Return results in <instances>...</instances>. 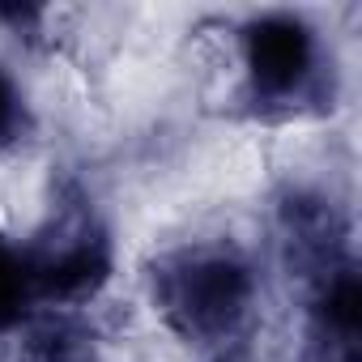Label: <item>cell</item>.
Masks as SVG:
<instances>
[{"label":"cell","instance_id":"6da1fadb","mask_svg":"<svg viewBox=\"0 0 362 362\" xmlns=\"http://www.w3.org/2000/svg\"><path fill=\"white\" fill-rule=\"evenodd\" d=\"M252 269L226 247L179 252L158 273V303L170 324L188 337L230 332L252 303Z\"/></svg>","mask_w":362,"mask_h":362},{"label":"cell","instance_id":"7a4b0ae2","mask_svg":"<svg viewBox=\"0 0 362 362\" xmlns=\"http://www.w3.org/2000/svg\"><path fill=\"white\" fill-rule=\"evenodd\" d=\"M247 86L264 103H294L320 73V35L298 13H260L243 26Z\"/></svg>","mask_w":362,"mask_h":362},{"label":"cell","instance_id":"3957f363","mask_svg":"<svg viewBox=\"0 0 362 362\" xmlns=\"http://www.w3.org/2000/svg\"><path fill=\"white\" fill-rule=\"evenodd\" d=\"M107 273H111V247L90 226L64 235L52 252L35 256L39 298H86L107 281Z\"/></svg>","mask_w":362,"mask_h":362},{"label":"cell","instance_id":"277c9868","mask_svg":"<svg viewBox=\"0 0 362 362\" xmlns=\"http://www.w3.org/2000/svg\"><path fill=\"white\" fill-rule=\"evenodd\" d=\"M35 298H39L35 256L9 239H0V328L22 324L26 311L35 307Z\"/></svg>","mask_w":362,"mask_h":362},{"label":"cell","instance_id":"5b68a950","mask_svg":"<svg viewBox=\"0 0 362 362\" xmlns=\"http://www.w3.org/2000/svg\"><path fill=\"white\" fill-rule=\"evenodd\" d=\"M320 320L341 341H354L358 337V324H362V290H358L354 269H341L324 286V294H320Z\"/></svg>","mask_w":362,"mask_h":362},{"label":"cell","instance_id":"8992f818","mask_svg":"<svg viewBox=\"0 0 362 362\" xmlns=\"http://www.w3.org/2000/svg\"><path fill=\"white\" fill-rule=\"evenodd\" d=\"M26 132V98L18 90V81L0 69V145H9Z\"/></svg>","mask_w":362,"mask_h":362}]
</instances>
